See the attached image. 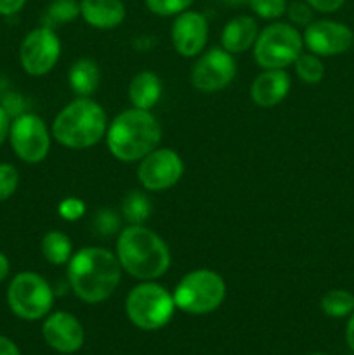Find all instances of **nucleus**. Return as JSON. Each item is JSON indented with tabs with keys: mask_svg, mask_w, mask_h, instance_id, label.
<instances>
[{
	"mask_svg": "<svg viewBox=\"0 0 354 355\" xmlns=\"http://www.w3.org/2000/svg\"><path fill=\"white\" fill-rule=\"evenodd\" d=\"M59 217L65 218L66 222H76L85 215V203L80 198L69 196L59 203L58 207Z\"/></svg>",
	"mask_w": 354,
	"mask_h": 355,
	"instance_id": "7c9ffc66",
	"label": "nucleus"
},
{
	"mask_svg": "<svg viewBox=\"0 0 354 355\" xmlns=\"http://www.w3.org/2000/svg\"><path fill=\"white\" fill-rule=\"evenodd\" d=\"M9 270H10V263L9 259H7L3 253H0V283L9 276Z\"/></svg>",
	"mask_w": 354,
	"mask_h": 355,
	"instance_id": "e433bc0d",
	"label": "nucleus"
},
{
	"mask_svg": "<svg viewBox=\"0 0 354 355\" xmlns=\"http://www.w3.org/2000/svg\"><path fill=\"white\" fill-rule=\"evenodd\" d=\"M346 342L349 349L354 352V312L349 315V321H347L346 326Z\"/></svg>",
	"mask_w": 354,
	"mask_h": 355,
	"instance_id": "c9c22d12",
	"label": "nucleus"
},
{
	"mask_svg": "<svg viewBox=\"0 0 354 355\" xmlns=\"http://www.w3.org/2000/svg\"><path fill=\"white\" fill-rule=\"evenodd\" d=\"M176 304L170 291L155 281H142L125 298V312L135 328L155 331L169 324Z\"/></svg>",
	"mask_w": 354,
	"mask_h": 355,
	"instance_id": "423d86ee",
	"label": "nucleus"
},
{
	"mask_svg": "<svg viewBox=\"0 0 354 355\" xmlns=\"http://www.w3.org/2000/svg\"><path fill=\"white\" fill-rule=\"evenodd\" d=\"M19 186V173L10 163H0V201H6L16 193Z\"/></svg>",
	"mask_w": 354,
	"mask_h": 355,
	"instance_id": "c756f323",
	"label": "nucleus"
},
{
	"mask_svg": "<svg viewBox=\"0 0 354 355\" xmlns=\"http://www.w3.org/2000/svg\"><path fill=\"white\" fill-rule=\"evenodd\" d=\"M151 215V203L141 191H128L121 200V217L128 225H144Z\"/></svg>",
	"mask_w": 354,
	"mask_h": 355,
	"instance_id": "4be33fe9",
	"label": "nucleus"
},
{
	"mask_svg": "<svg viewBox=\"0 0 354 355\" xmlns=\"http://www.w3.org/2000/svg\"><path fill=\"white\" fill-rule=\"evenodd\" d=\"M259 37V24L252 16H236L226 23L221 33V44L229 54H242L253 47Z\"/></svg>",
	"mask_w": 354,
	"mask_h": 355,
	"instance_id": "a211bd4d",
	"label": "nucleus"
},
{
	"mask_svg": "<svg viewBox=\"0 0 354 355\" xmlns=\"http://www.w3.org/2000/svg\"><path fill=\"white\" fill-rule=\"evenodd\" d=\"M26 0H0V16H12L24 7Z\"/></svg>",
	"mask_w": 354,
	"mask_h": 355,
	"instance_id": "473e14b6",
	"label": "nucleus"
},
{
	"mask_svg": "<svg viewBox=\"0 0 354 355\" xmlns=\"http://www.w3.org/2000/svg\"><path fill=\"white\" fill-rule=\"evenodd\" d=\"M9 128H10V116L3 106L0 104V144L9 137Z\"/></svg>",
	"mask_w": 354,
	"mask_h": 355,
	"instance_id": "72a5a7b5",
	"label": "nucleus"
},
{
	"mask_svg": "<svg viewBox=\"0 0 354 355\" xmlns=\"http://www.w3.org/2000/svg\"><path fill=\"white\" fill-rule=\"evenodd\" d=\"M184 173L183 158L170 148H156L139 162L137 179L146 191L160 193L176 186Z\"/></svg>",
	"mask_w": 354,
	"mask_h": 355,
	"instance_id": "9b49d317",
	"label": "nucleus"
},
{
	"mask_svg": "<svg viewBox=\"0 0 354 355\" xmlns=\"http://www.w3.org/2000/svg\"><path fill=\"white\" fill-rule=\"evenodd\" d=\"M68 283L73 293L85 304L108 300L121 281L117 255L99 246H85L73 253L68 262Z\"/></svg>",
	"mask_w": 354,
	"mask_h": 355,
	"instance_id": "f257e3e1",
	"label": "nucleus"
},
{
	"mask_svg": "<svg viewBox=\"0 0 354 355\" xmlns=\"http://www.w3.org/2000/svg\"><path fill=\"white\" fill-rule=\"evenodd\" d=\"M94 229L97 231V234L103 236V238H110L120 232L121 225V217L111 208H103L96 214L94 217Z\"/></svg>",
	"mask_w": 354,
	"mask_h": 355,
	"instance_id": "a878e982",
	"label": "nucleus"
},
{
	"mask_svg": "<svg viewBox=\"0 0 354 355\" xmlns=\"http://www.w3.org/2000/svg\"><path fill=\"white\" fill-rule=\"evenodd\" d=\"M170 38H172V45L177 54L183 58H194L207 45V17L196 10H184L177 14L170 28Z\"/></svg>",
	"mask_w": 354,
	"mask_h": 355,
	"instance_id": "4468645a",
	"label": "nucleus"
},
{
	"mask_svg": "<svg viewBox=\"0 0 354 355\" xmlns=\"http://www.w3.org/2000/svg\"><path fill=\"white\" fill-rule=\"evenodd\" d=\"M7 304L19 319L38 321L51 314L54 291L40 274L24 270L10 281L7 288Z\"/></svg>",
	"mask_w": 354,
	"mask_h": 355,
	"instance_id": "6e6552de",
	"label": "nucleus"
},
{
	"mask_svg": "<svg viewBox=\"0 0 354 355\" xmlns=\"http://www.w3.org/2000/svg\"><path fill=\"white\" fill-rule=\"evenodd\" d=\"M146 7L151 10L153 14L162 17L177 16V14L184 12L191 7L194 0H144Z\"/></svg>",
	"mask_w": 354,
	"mask_h": 355,
	"instance_id": "cd10ccee",
	"label": "nucleus"
},
{
	"mask_svg": "<svg viewBox=\"0 0 354 355\" xmlns=\"http://www.w3.org/2000/svg\"><path fill=\"white\" fill-rule=\"evenodd\" d=\"M176 309L191 315L217 311L226 298V283L212 269H196L183 276L172 293Z\"/></svg>",
	"mask_w": 354,
	"mask_h": 355,
	"instance_id": "39448f33",
	"label": "nucleus"
},
{
	"mask_svg": "<svg viewBox=\"0 0 354 355\" xmlns=\"http://www.w3.org/2000/svg\"><path fill=\"white\" fill-rule=\"evenodd\" d=\"M69 89L76 97H90L101 83V69L92 59H76L68 71Z\"/></svg>",
	"mask_w": 354,
	"mask_h": 355,
	"instance_id": "aec40b11",
	"label": "nucleus"
},
{
	"mask_svg": "<svg viewBox=\"0 0 354 355\" xmlns=\"http://www.w3.org/2000/svg\"><path fill=\"white\" fill-rule=\"evenodd\" d=\"M125 14L121 0H80V16L97 30H115L124 23Z\"/></svg>",
	"mask_w": 354,
	"mask_h": 355,
	"instance_id": "f3484780",
	"label": "nucleus"
},
{
	"mask_svg": "<svg viewBox=\"0 0 354 355\" xmlns=\"http://www.w3.org/2000/svg\"><path fill=\"white\" fill-rule=\"evenodd\" d=\"M316 12L332 14L337 12L346 3V0H305Z\"/></svg>",
	"mask_w": 354,
	"mask_h": 355,
	"instance_id": "2f4dec72",
	"label": "nucleus"
},
{
	"mask_svg": "<svg viewBox=\"0 0 354 355\" xmlns=\"http://www.w3.org/2000/svg\"><path fill=\"white\" fill-rule=\"evenodd\" d=\"M117 255L121 270L139 281H156L170 269L167 243L146 225H127L118 232Z\"/></svg>",
	"mask_w": 354,
	"mask_h": 355,
	"instance_id": "f03ea898",
	"label": "nucleus"
},
{
	"mask_svg": "<svg viewBox=\"0 0 354 355\" xmlns=\"http://www.w3.org/2000/svg\"><path fill=\"white\" fill-rule=\"evenodd\" d=\"M106 111L90 97H76L52 121V137L69 149L92 148L106 135Z\"/></svg>",
	"mask_w": 354,
	"mask_h": 355,
	"instance_id": "20e7f679",
	"label": "nucleus"
},
{
	"mask_svg": "<svg viewBox=\"0 0 354 355\" xmlns=\"http://www.w3.org/2000/svg\"><path fill=\"white\" fill-rule=\"evenodd\" d=\"M104 137L108 149L118 162H141L160 146L162 125L151 111L128 107L111 120Z\"/></svg>",
	"mask_w": 354,
	"mask_h": 355,
	"instance_id": "7ed1b4c3",
	"label": "nucleus"
},
{
	"mask_svg": "<svg viewBox=\"0 0 354 355\" xmlns=\"http://www.w3.org/2000/svg\"><path fill=\"white\" fill-rule=\"evenodd\" d=\"M42 255L52 266H68L73 257L71 239L61 231H49L42 238Z\"/></svg>",
	"mask_w": 354,
	"mask_h": 355,
	"instance_id": "412c9836",
	"label": "nucleus"
},
{
	"mask_svg": "<svg viewBox=\"0 0 354 355\" xmlns=\"http://www.w3.org/2000/svg\"><path fill=\"white\" fill-rule=\"evenodd\" d=\"M321 311L333 319L349 318L354 312V295L340 288L326 291L321 298Z\"/></svg>",
	"mask_w": 354,
	"mask_h": 355,
	"instance_id": "5701e85b",
	"label": "nucleus"
},
{
	"mask_svg": "<svg viewBox=\"0 0 354 355\" xmlns=\"http://www.w3.org/2000/svg\"><path fill=\"white\" fill-rule=\"evenodd\" d=\"M309 52L319 58H333L349 51L354 45V33L347 24L332 19H314L302 35Z\"/></svg>",
	"mask_w": 354,
	"mask_h": 355,
	"instance_id": "ddd939ff",
	"label": "nucleus"
},
{
	"mask_svg": "<svg viewBox=\"0 0 354 355\" xmlns=\"http://www.w3.org/2000/svg\"><path fill=\"white\" fill-rule=\"evenodd\" d=\"M304 40L294 24L273 23L259 31L253 44V59L262 69H285L302 54Z\"/></svg>",
	"mask_w": 354,
	"mask_h": 355,
	"instance_id": "0eeeda50",
	"label": "nucleus"
},
{
	"mask_svg": "<svg viewBox=\"0 0 354 355\" xmlns=\"http://www.w3.org/2000/svg\"><path fill=\"white\" fill-rule=\"evenodd\" d=\"M0 355H21V352L12 340L0 335Z\"/></svg>",
	"mask_w": 354,
	"mask_h": 355,
	"instance_id": "f704fd0d",
	"label": "nucleus"
},
{
	"mask_svg": "<svg viewBox=\"0 0 354 355\" xmlns=\"http://www.w3.org/2000/svg\"><path fill=\"white\" fill-rule=\"evenodd\" d=\"M290 19V24L294 26H307L314 21V9L309 6L305 0H294L287 6V12H285Z\"/></svg>",
	"mask_w": 354,
	"mask_h": 355,
	"instance_id": "c85d7f7f",
	"label": "nucleus"
},
{
	"mask_svg": "<svg viewBox=\"0 0 354 355\" xmlns=\"http://www.w3.org/2000/svg\"><path fill=\"white\" fill-rule=\"evenodd\" d=\"M42 335L45 343L59 354H75L85 342V331L78 319L65 311L52 312L47 315Z\"/></svg>",
	"mask_w": 354,
	"mask_h": 355,
	"instance_id": "2eb2a0df",
	"label": "nucleus"
},
{
	"mask_svg": "<svg viewBox=\"0 0 354 355\" xmlns=\"http://www.w3.org/2000/svg\"><path fill=\"white\" fill-rule=\"evenodd\" d=\"M80 16L78 0H52L44 14V26L54 28L59 24L73 23Z\"/></svg>",
	"mask_w": 354,
	"mask_h": 355,
	"instance_id": "b1692460",
	"label": "nucleus"
},
{
	"mask_svg": "<svg viewBox=\"0 0 354 355\" xmlns=\"http://www.w3.org/2000/svg\"><path fill=\"white\" fill-rule=\"evenodd\" d=\"M61 55V42L52 28L40 26L24 37L19 47V61L31 76H44L54 69Z\"/></svg>",
	"mask_w": 354,
	"mask_h": 355,
	"instance_id": "9d476101",
	"label": "nucleus"
},
{
	"mask_svg": "<svg viewBox=\"0 0 354 355\" xmlns=\"http://www.w3.org/2000/svg\"><path fill=\"white\" fill-rule=\"evenodd\" d=\"M248 6L260 19L274 21L285 16L288 2L287 0H248Z\"/></svg>",
	"mask_w": 354,
	"mask_h": 355,
	"instance_id": "bb28decb",
	"label": "nucleus"
},
{
	"mask_svg": "<svg viewBox=\"0 0 354 355\" xmlns=\"http://www.w3.org/2000/svg\"><path fill=\"white\" fill-rule=\"evenodd\" d=\"M311 355H326V354H311Z\"/></svg>",
	"mask_w": 354,
	"mask_h": 355,
	"instance_id": "58836bf2",
	"label": "nucleus"
},
{
	"mask_svg": "<svg viewBox=\"0 0 354 355\" xmlns=\"http://www.w3.org/2000/svg\"><path fill=\"white\" fill-rule=\"evenodd\" d=\"M217 2L224 3V6H229V7H238V6H245V3H248V0H217Z\"/></svg>",
	"mask_w": 354,
	"mask_h": 355,
	"instance_id": "4c0bfd02",
	"label": "nucleus"
},
{
	"mask_svg": "<svg viewBox=\"0 0 354 355\" xmlns=\"http://www.w3.org/2000/svg\"><path fill=\"white\" fill-rule=\"evenodd\" d=\"M290 75L285 69H264L250 87L252 101L260 107H274L290 92Z\"/></svg>",
	"mask_w": 354,
	"mask_h": 355,
	"instance_id": "dca6fc26",
	"label": "nucleus"
},
{
	"mask_svg": "<svg viewBox=\"0 0 354 355\" xmlns=\"http://www.w3.org/2000/svg\"><path fill=\"white\" fill-rule=\"evenodd\" d=\"M9 139L16 156L24 163L44 162L51 149V132L33 113H21L10 121Z\"/></svg>",
	"mask_w": 354,
	"mask_h": 355,
	"instance_id": "1a4fd4ad",
	"label": "nucleus"
},
{
	"mask_svg": "<svg viewBox=\"0 0 354 355\" xmlns=\"http://www.w3.org/2000/svg\"><path fill=\"white\" fill-rule=\"evenodd\" d=\"M236 76V61L224 49H210L200 55L191 69V85L200 92H217L226 89Z\"/></svg>",
	"mask_w": 354,
	"mask_h": 355,
	"instance_id": "f8f14e48",
	"label": "nucleus"
},
{
	"mask_svg": "<svg viewBox=\"0 0 354 355\" xmlns=\"http://www.w3.org/2000/svg\"><path fill=\"white\" fill-rule=\"evenodd\" d=\"M162 80L153 71H141L130 80L128 85V99L132 107L151 111L162 97Z\"/></svg>",
	"mask_w": 354,
	"mask_h": 355,
	"instance_id": "6ab92c4d",
	"label": "nucleus"
},
{
	"mask_svg": "<svg viewBox=\"0 0 354 355\" xmlns=\"http://www.w3.org/2000/svg\"><path fill=\"white\" fill-rule=\"evenodd\" d=\"M295 73L298 78L309 85H316L325 76V64L321 62L319 55L312 54V52H302L294 62Z\"/></svg>",
	"mask_w": 354,
	"mask_h": 355,
	"instance_id": "393cba45",
	"label": "nucleus"
}]
</instances>
